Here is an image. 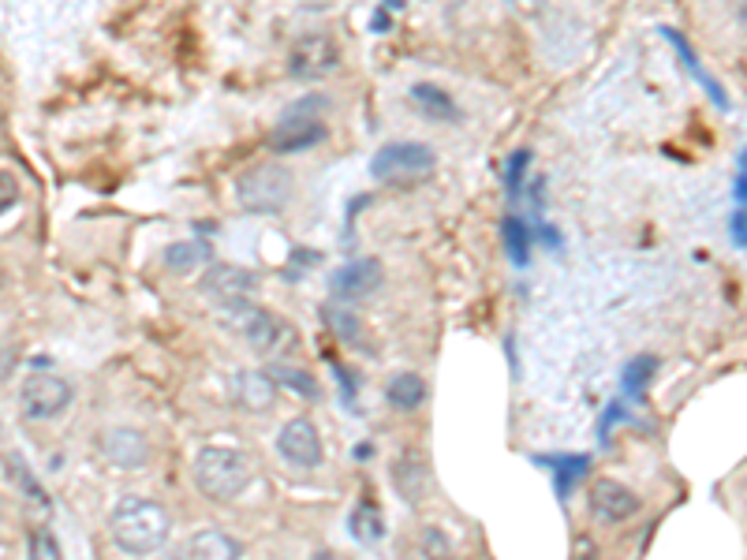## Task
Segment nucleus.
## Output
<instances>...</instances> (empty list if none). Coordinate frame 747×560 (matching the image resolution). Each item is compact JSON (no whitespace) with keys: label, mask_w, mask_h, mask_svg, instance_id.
<instances>
[{"label":"nucleus","mask_w":747,"mask_h":560,"mask_svg":"<svg viewBox=\"0 0 747 560\" xmlns=\"http://www.w3.org/2000/svg\"><path fill=\"white\" fill-rule=\"evenodd\" d=\"M109 535L120 553L127 557H150L157 549H165L172 535V516L165 505H157L154 497L127 494L116 500L109 516Z\"/></svg>","instance_id":"nucleus-1"},{"label":"nucleus","mask_w":747,"mask_h":560,"mask_svg":"<svg viewBox=\"0 0 747 560\" xmlns=\"http://www.w3.org/2000/svg\"><path fill=\"white\" fill-rule=\"evenodd\" d=\"M191 478L206 500L229 505V500L248 494V486L254 483V464L248 452L235 445H202L194 452Z\"/></svg>","instance_id":"nucleus-2"},{"label":"nucleus","mask_w":747,"mask_h":560,"mask_svg":"<svg viewBox=\"0 0 747 560\" xmlns=\"http://www.w3.org/2000/svg\"><path fill=\"white\" fill-rule=\"evenodd\" d=\"M326 109H329L326 94H307V97H299V102H292L277 120V127L270 131V150L307 154L314 146H322L329 139Z\"/></svg>","instance_id":"nucleus-3"},{"label":"nucleus","mask_w":747,"mask_h":560,"mask_svg":"<svg viewBox=\"0 0 747 560\" xmlns=\"http://www.w3.org/2000/svg\"><path fill=\"white\" fill-rule=\"evenodd\" d=\"M221 326L232 332V337H240L248 348L262 351V356H273V351L288 348L292 340H296V332H292L288 321H281L273 310L259 307V303L251 299H240V303H224L221 307Z\"/></svg>","instance_id":"nucleus-4"},{"label":"nucleus","mask_w":747,"mask_h":560,"mask_svg":"<svg viewBox=\"0 0 747 560\" xmlns=\"http://www.w3.org/2000/svg\"><path fill=\"white\" fill-rule=\"evenodd\" d=\"M235 202H240L243 213H259V218H270V213H281L284 205L292 202V172L281 169V165H251L235 176Z\"/></svg>","instance_id":"nucleus-5"},{"label":"nucleus","mask_w":747,"mask_h":560,"mask_svg":"<svg viewBox=\"0 0 747 560\" xmlns=\"http://www.w3.org/2000/svg\"><path fill=\"white\" fill-rule=\"evenodd\" d=\"M438 169V154L427 142H386L370 157V176L374 183L386 187H411L430 180Z\"/></svg>","instance_id":"nucleus-6"},{"label":"nucleus","mask_w":747,"mask_h":560,"mask_svg":"<svg viewBox=\"0 0 747 560\" xmlns=\"http://www.w3.org/2000/svg\"><path fill=\"white\" fill-rule=\"evenodd\" d=\"M75 400L72 381L61 378V373H49V370H34L23 378L19 385V408H23V419L31 422H53L61 419Z\"/></svg>","instance_id":"nucleus-7"},{"label":"nucleus","mask_w":747,"mask_h":560,"mask_svg":"<svg viewBox=\"0 0 747 560\" xmlns=\"http://www.w3.org/2000/svg\"><path fill=\"white\" fill-rule=\"evenodd\" d=\"M284 67H288V75L296 83H318V78H329L340 67V45L329 34H303L288 49Z\"/></svg>","instance_id":"nucleus-8"},{"label":"nucleus","mask_w":747,"mask_h":560,"mask_svg":"<svg viewBox=\"0 0 747 560\" xmlns=\"http://www.w3.org/2000/svg\"><path fill=\"white\" fill-rule=\"evenodd\" d=\"M277 456L296 471H314L326 464V445L311 419H288L277 430Z\"/></svg>","instance_id":"nucleus-9"},{"label":"nucleus","mask_w":747,"mask_h":560,"mask_svg":"<svg viewBox=\"0 0 747 560\" xmlns=\"http://www.w3.org/2000/svg\"><path fill=\"white\" fill-rule=\"evenodd\" d=\"M639 508H643L639 494L628 489L624 483H617V478H598V483H591V489H587V513L602 527L628 524Z\"/></svg>","instance_id":"nucleus-10"},{"label":"nucleus","mask_w":747,"mask_h":560,"mask_svg":"<svg viewBox=\"0 0 747 560\" xmlns=\"http://www.w3.org/2000/svg\"><path fill=\"white\" fill-rule=\"evenodd\" d=\"M381 281H386V265H381V258H351L333 270L329 292L337 303H359V299L374 296V292L381 288Z\"/></svg>","instance_id":"nucleus-11"},{"label":"nucleus","mask_w":747,"mask_h":560,"mask_svg":"<svg viewBox=\"0 0 747 560\" xmlns=\"http://www.w3.org/2000/svg\"><path fill=\"white\" fill-rule=\"evenodd\" d=\"M254 288H259V273L243 270V265H235V262H213L210 270L199 277V292L206 299L218 303V307H224V303L251 299Z\"/></svg>","instance_id":"nucleus-12"},{"label":"nucleus","mask_w":747,"mask_h":560,"mask_svg":"<svg viewBox=\"0 0 747 560\" xmlns=\"http://www.w3.org/2000/svg\"><path fill=\"white\" fill-rule=\"evenodd\" d=\"M97 448H102L105 464H113L116 471H143L150 464V441L131 426L105 430L102 441H97Z\"/></svg>","instance_id":"nucleus-13"},{"label":"nucleus","mask_w":747,"mask_h":560,"mask_svg":"<svg viewBox=\"0 0 747 560\" xmlns=\"http://www.w3.org/2000/svg\"><path fill=\"white\" fill-rule=\"evenodd\" d=\"M232 397L235 404L251 411V415H265V411L277 404V381H273V373H262V370H240L232 378Z\"/></svg>","instance_id":"nucleus-14"},{"label":"nucleus","mask_w":747,"mask_h":560,"mask_svg":"<svg viewBox=\"0 0 747 560\" xmlns=\"http://www.w3.org/2000/svg\"><path fill=\"white\" fill-rule=\"evenodd\" d=\"M408 97H411V105H415V113L427 116V120H434V124H460L464 120L460 102L438 83H415L408 91Z\"/></svg>","instance_id":"nucleus-15"},{"label":"nucleus","mask_w":747,"mask_h":560,"mask_svg":"<svg viewBox=\"0 0 747 560\" xmlns=\"http://www.w3.org/2000/svg\"><path fill=\"white\" fill-rule=\"evenodd\" d=\"M535 464H546L549 478H554L557 500H572L576 483H583L587 471H591V456L587 452H557V456H535Z\"/></svg>","instance_id":"nucleus-16"},{"label":"nucleus","mask_w":747,"mask_h":560,"mask_svg":"<svg viewBox=\"0 0 747 560\" xmlns=\"http://www.w3.org/2000/svg\"><path fill=\"white\" fill-rule=\"evenodd\" d=\"M427 483H430V471L422 452L419 448L400 452L397 464H392V486H397V494L404 497L408 505H419V500L427 497Z\"/></svg>","instance_id":"nucleus-17"},{"label":"nucleus","mask_w":747,"mask_h":560,"mask_svg":"<svg viewBox=\"0 0 747 560\" xmlns=\"http://www.w3.org/2000/svg\"><path fill=\"white\" fill-rule=\"evenodd\" d=\"M662 34L670 38V45L676 49V56H681V64L687 67V72H692V78H695V83H699L703 91L711 94V102L717 105V109H729V97H725V91H722V86L714 83V75L706 72V67L699 64V56H695V45L687 42V38H684L681 31H670V27H665Z\"/></svg>","instance_id":"nucleus-18"},{"label":"nucleus","mask_w":747,"mask_h":560,"mask_svg":"<svg viewBox=\"0 0 747 560\" xmlns=\"http://www.w3.org/2000/svg\"><path fill=\"white\" fill-rule=\"evenodd\" d=\"M183 557H199V560H235L243 557V546L232 535H224L218 527H206L199 535L187 538Z\"/></svg>","instance_id":"nucleus-19"},{"label":"nucleus","mask_w":747,"mask_h":560,"mask_svg":"<svg viewBox=\"0 0 747 560\" xmlns=\"http://www.w3.org/2000/svg\"><path fill=\"white\" fill-rule=\"evenodd\" d=\"M386 404L392 411H419L427 404V381L415 370H397L386 381Z\"/></svg>","instance_id":"nucleus-20"},{"label":"nucleus","mask_w":747,"mask_h":560,"mask_svg":"<svg viewBox=\"0 0 747 560\" xmlns=\"http://www.w3.org/2000/svg\"><path fill=\"white\" fill-rule=\"evenodd\" d=\"M348 530L359 546H378L386 538V516H381V508L374 500H359L348 516Z\"/></svg>","instance_id":"nucleus-21"},{"label":"nucleus","mask_w":747,"mask_h":560,"mask_svg":"<svg viewBox=\"0 0 747 560\" xmlns=\"http://www.w3.org/2000/svg\"><path fill=\"white\" fill-rule=\"evenodd\" d=\"M501 240H505V251L513 265H527L530 262V247H535V229L527 224V218H516V213H508L505 221H501Z\"/></svg>","instance_id":"nucleus-22"},{"label":"nucleus","mask_w":747,"mask_h":560,"mask_svg":"<svg viewBox=\"0 0 747 560\" xmlns=\"http://www.w3.org/2000/svg\"><path fill=\"white\" fill-rule=\"evenodd\" d=\"M654 373H657V356H635V359H628V367L621 370V392H624V400H643L646 397V389H651V381H654Z\"/></svg>","instance_id":"nucleus-23"},{"label":"nucleus","mask_w":747,"mask_h":560,"mask_svg":"<svg viewBox=\"0 0 747 560\" xmlns=\"http://www.w3.org/2000/svg\"><path fill=\"white\" fill-rule=\"evenodd\" d=\"M210 258H213V247L202 240H180V243H169V247H165V265H169L172 273H191L194 265H202Z\"/></svg>","instance_id":"nucleus-24"},{"label":"nucleus","mask_w":747,"mask_h":560,"mask_svg":"<svg viewBox=\"0 0 747 560\" xmlns=\"http://www.w3.org/2000/svg\"><path fill=\"white\" fill-rule=\"evenodd\" d=\"M8 475H12V483L23 489L27 497L34 500V505H45L49 508V497H45V489L38 486V478L31 475V467H27V459L23 456H8Z\"/></svg>","instance_id":"nucleus-25"},{"label":"nucleus","mask_w":747,"mask_h":560,"mask_svg":"<svg viewBox=\"0 0 747 560\" xmlns=\"http://www.w3.org/2000/svg\"><path fill=\"white\" fill-rule=\"evenodd\" d=\"M270 373H273V381H277V389L284 385V389L299 392V397H318V381H314L307 370H299V367H273Z\"/></svg>","instance_id":"nucleus-26"},{"label":"nucleus","mask_w":747,"mask_h":560,"mask_svg":"<svg viewBox=\"0 0 747 560\" xmlns=\"http://www.w3.org/2000/svg\"><path fill=\"white\" fill-rule=\"evenodd\" d=\"M527 165H530V150H516L505 161V191L513 202L524 194V187H527Z\"/></svg>","instance_id":"nucleus-27"},{"label":"nucleus","mask_w":747,"mask_h":560,"mask_svg":"<svg viewBox=\"0 0 747 560\" xmlns=\"http://www.w3.org/2000/svg\"><path fill=\"white\" fill-rule=\"evenodd\" d=\"M326 326L337 332V340H344V344H351V340H359V321L351 318L348 310H337V307H329L326 310Z\"/></svg>","instance_id":"nucleus-28"},{"label":"nucleus","mask_w":747,"mask_h":560,"mask_svg":"<svg viewBox=\"0 0 747 560\" xmlns=\"http://www.w3.org/2000/svg\"><path fill=\"white\" fill-rule=\"evenodd\" d=\"M632 415H628V404L624 400H613V404L606 408V415H602V422H598V441H609V426H621V422H628Z\"/></svg>","instance_id":"nucleus-29"},{"label":"nucleus","mask_w":747,"mask_h":560,"mask_svg":"<svg viewBox=\"0 0 747 560\" xmlns=\"http://www.w3.org/2000/svg\"><path fill=\"white\" fill-rule=\"evenodd\" d=\"M729 240H733V247L747 251V205H736V210H733V218H729Z\"/></svg>","instance_id":"nucleus-30"},{"label":"nucleus","mask_w":747,"mask_h":560,"mask_svg":"<svg viewBox=\"0 0 747 560\" xmlns=\"http://www.w3.org/2000/svg\"><path fill=\"white\" fill-rule=\"evenodd\" d=\"M31 557L56 560V557H61V546H56L53 535H45V530H34V535H31Z\"/></svg>","instance_id":"nucleus-31"},{"label":"nucleus","mask_w":747,"mask_h":560,"mask_svg":"<svg viewBox=\"0 0 747 560\" xmlns=\"http://www.w3.org/2000/svg\"><path fill=\"white\" fill-rule=\"evenodd\" d=\"M19 202V180L12 172L0 169V213H8Z\"/></svg>","instance_id":"nucleus-32"},{"label":"nucleus","mask_w":747,"mask_h":560,"mask_svg":"<svg viewBox=\"0 0 747 560\" xmlns=\"http://www.w3.org/2000/svg\"><path fill=\"white\" fill-rule=\"evenodd\" d=\"M733 199L736 205H747V150L736 157V176H733Z\"/></svg>","instance_id":"nucleus-33"},{"label":"nucleus","mask_w":747,"mask_h":560,"mask_svg":"<svg viewBox=\"0 0 747 560\" xmlns=\"http://www.w3.org/2000/svg\"><path fill=\"white\" fill-rule=\"evenodd\" d=\"M452 553V542L445 535H441V530H434V527H427L422 530V542H419V553Z\"/></svg>","instance_id":"nucleus-34"},{"label":"nucleus","mask_w":747,"mask_h":560,"mask_svg":"<svg viewBox=\"0 0 747 560\" xmlns=\"http://www.w3.org/2000/svg\"><path fill=\"white\" fill-rule=\"evenodd\" d=\"M356 456H359V459H370V456H374V448H370V445H359V448H356Z\"/></svg>","instance_id":"nucleus-35"},{"label":"nucleus","mask_w":747,"mask_h":560,"mask_svg":"<svg viewBox=\"0 0 747 560\" xmlns=\"http://www.w3.org/2000/svg\"><path fill=\"white\" fill-rule=\"evenodd\" d=\"M744 23H747V0H744Z\"/></svg>","instance_id":"nucleus-36"}]
</instances>
